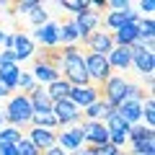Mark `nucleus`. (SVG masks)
I'll use <instances>...</instances> for the list:
<instances>
[{
	"label": "nucleus",
	"mask_w": 155,
	"mask_h": 155,
	"mask_svg": "<svg viewBox=\"0 0 155 155\" xmlns=\"http://www.w3.org/2000/svg\"><path fill=\"white\" fill-rule=\"evenodd\" d=\"M3 39H5V34H3V31H0V41H3Z\"/></svg>",
	"instance_id": "c03bdc74"
},
{
	"label": "nucleus",
	"mask_w": 155,
	"mask_h": 155,
	"mask_svg": "<svg viewBox=\"0 0 155 155\" xmlns=\"http://www.w3.org/2000/svg\"><path fill=\"white\" fill-rule=\"evenodd\" d=\"M83 44L88 47L91 54H101V57H109L111 49L116 47V44H114V36L106 34V31H93L88 39H83Z\"/></svg>",
	"instance_id": "6e6552de"
},
{
	"label": "nucleus",
	"mask_w": 155,
	"mask_h": 155,
	"mask_svg": "<svg viewBox=\"0 0 155 155\" xmlns=\"http://www.w3.org/2000/svg\"><path fill=\"white\" fill-rule=\"evenodd\" d=\"M41 155H65V150H62V147H57V145H54V147L44 150V153H41Z\"/></svg>",
	"instance_id": "ea45409f"
},
{
	"label": "nucleus",
	"mask_w": 155,
	"mask_h": 155,
	"mask_svg": "<svg viewBox=\"0 0 155 155\" xmlns=\"http://www.w3.org/2000/svg\"><path fill=\"white\" fill-rule=\"evenodd\" d=\"M124 91H127V80H124L122 75H111L109 80L101 85V101L109 104L111 109H116V106L124 101Z\"/></svg>",
	"instance_id": "39448f33"
},
{
	"label": "nucleus",
	"mask_w": 155,
	"mask_h": 155,
	"mask_svg": "<svg viewBox=\"0 0 155 155\" xmlns=\"http://www.w3.org/2000/svg\"><path fill=\"white\" fill-rule=\"evenodd\" d=\"M60 8H65V11L75 13V16H80V13H85L91 8V3H85V0H62Z\"/></svg>",
	"instance_id": "bb28decb"
},
{
	"label": "nucleus",
	"mask_w": 155,
	"mask_h": 155,
	"mask_svg": "<svg viewBox=\"0 0 155 155\" xmlns=\"http://www.w3.org/2000/svg\"><path fill=\"white\" fill-rule=\"evenodd\" d=\"M67 98L72 101V104L80 109H88L91 104H96V101H101V88H93V85H83V88H70V96Z\"/></svg>",
	"instance_id": "9b49d317"
},
{
	"label": "nucleus",
	"mask_w": 155,
	"mask_h": 155,
	"mask_svg": "<svg viewBox=\"0 0 155 155\" xmlns=\"http://www.w3.org/2000/svg\"><path fill=\"white\" fill-rule=\"evenodd\" d=\"M142 98H145V91L140 88V85L127 83V91H124V101H140V104H142Z\"/></svg>",
	"instance_id": "473e14b6"
},
{
	"label": "nucleus",
	"mask_w": 155,
	"mask_h": 155,
	"mask_svg": "<svg viewBox=\"0 0 155 155\" xmlns=\"http://www.w3.org/2000/svg\"><path fill=\"white\" fill-rule=\"evenodd\" d=\"M34 80H36L39 85L41 83H54V80H60V70H54V67H49V65H44V62H34Z\"/></svg>",
	"instance_id": "6ab92c4d"
},
{
	"label": "nucleus",
	"mask_w": 155,
	"mask_h": 155,
	"mask_svg": "<svg viewBox=\"0 0 155 155\" xmlns=\"http://www.w3.org/2000/svg\"><path fill=\"white\" fill-rule=\"evenodd\" d=\"M60 75H62L65 83L72 85V88L91 85L88 72H85V62H83V54H80V47H78V44L62 47V67H60Z\"/></svg>",
	"instance_id": "f257e3e1"
},
{
	"label": "nucleus",
	"mask_w": 155,
	"mask_h": 155,
	"mask_svg": "<svg viewBox=\"0 0 155 155\" xmlns=\"http://www.w3.org/2000/svg\"><path fill=\"white\" fill-rule=\"evenodd\" d=\"M13 62H16V54H13V49L0 52V67H3V65H13Z\"/></svg>",
	"instance_id": "c9c22d12"
},
{
	"label": "nucleus",
	"mask_w": 155,
	"mask_h": 155,
	"mask_svg": "<svg viewBox=\"0 0 155 155\" xmlns=\"http://www.w3.org/2000/svg\"><path fill=\"white\" fill-rule=\"evenodd\" d=\"M116 114L132 127V124L140 122V116H142V104L140 101H122V104L116 106Z\"/></svg>",
	"instance_id": "2eb2a0df"
},
{
	"label": "nucleus",
	"mask_w": 155,
	"mask_h": 155,
	"mask_svg": "<svg viewBox=\"0 0 155 155\" xmlns=\"http://www.w3.org/2000/svg\"><path fill=\"white\" fill-rule=\"evenodd\" d=\"M39 5H41V3H36V0H21V3H8L11 13H31V11H36Z\"/></svg>",
	"instance_id": "cd10ccee"
},
{
	"label": "nucleus",
	"mask_w": 155,
	"mask_h": 155,
	"mask_svg": "<svg viewBox=\"0 0 155 155\" xmlns=\"http://www.w3.org/2000/svg\"><path fill=\"white\" fill-rule=\"evenodd\" d=\"M75 26H78V36H80V39H88L93 31H98V26H101V13L88 8L85 13H80V16L75 18Z\"/></svg>",
	"instance_id": "1a4fd4ad"
},
{
	"label": "nucleus",
	"mask_w": 155,
	"mask_h": 155,
	"mask_svg": "<svg viewBox=\"0 0 155 155\" xmlns=\"http://www.w3.org/2000/svg\"><path fill=\"white\" fill-rule=\"evenodd\" d=\"M31 116H34V109H31V101H28V96L18 93L16 98H11V101H8L5 119L13 124V127H28Z\"/></svg>",
	"instance_id": "f03ea898"
},
{
	"label": "nucleus",
	"mask_w": 155,
	"mask_h": 155,
	"mask_svg": "<svg viewBox=\"0 0 155 155\" xmlns=\"http://www.w3.org/2000/svg\"><path fill=\"white\" fill-rule=\"evenodd\" d=\"M28 124H31V127H41V129H54V127H60L52 111H34V116H31V122H28Z\"/></svg>",
	"instance_id": "b1692460"
},
{
	"label": "nucleus",
	"mask_w": 155,
	"mask_h": 155,
	"mask_svg": "<svg viewBox=\"0 0 155 155\" xmlns=\"http://www.w3.org/2000/svg\"><path fill=\"white\" fill-rule=\"evenodd\" d=\"M80 134H83V142H88V147L109 145V129L104 127V122H83Z\"/></svg>",
	"instance_id": "0eeeda50"
},
{
	"label": "nucleus",
	"mask_w": 155,
	"mask_h": 155,
	"mask_svg": "<svg viewBox=\"0 0 155 155\" xmlns=\"http://www.w3.org/2000/svg\"><path fill=\"white\" fill-rule=\"evenodd\" d=\"M129 142H145V140H155V132L147 127H142V124H132L129 127V134H127Z\"/></svg>",
	"instance_id": "a878e982"
},
{
	"label": "nucleus",
	"mask_w": 155,
	"mask_h": 155,
	"mask_svg": "<svg viewBox=\"0 0 155 155\" xmlns=\"http://www.w3.org/2000/svg\"><path fill=\"white\" fill-rule=\"evenodd\" d=\"M104 127L109 129V134H129V124L124 122V119L116 114V111H114V114H111L109 119L104 122Z\"/></svg>",
	"instance_id": "393cba45"
},
{
	"label": "nucleus",
	"mask_w": 155,
	"mask_h": 155,
	"mask_svg": "<svg viewBox=\"0 0 155 155\" xmlns=\"http://www.w3.org/2000/svg\"><path fill=\"white\" fill-rule=\"evenodd\" d=\"M21 140V132L16 127H8V129H0V145H16Z\"/></svg>",
	"instance_id": "7c9ffc66"
},
{
	"label": "nucleus",
	"mask_w": 155,
	"mask_h": 155,
	"mask_svg": "<svg viewBox=\"0 0 155 155\" xmlns=\"http://www.w3.org/2000/svg\"><path fill=\"white\" fill-rule=\"evenodd\" d=\"M28 101H31V109L34 111H52V98L47 96V91L41 85H34V91L28 93Z\"/></svg>",
	"instance_id": "aec40b11"
},
{
	"label": "nucleus",
	"mask_w": 155,
	"mask_h": 155,
	"mask_svg": "<svg viewBox=\"0 0 155 155\" xmlns=\"http://www.w3.org/2000/svg\"><path fill=\"white\" fill-rule=\"evenodd\" d=\"M137 18H140V13H134V11H111L109 16L101 18V21H104V26H106V28H111V31H119L124 23L137 21Z\"/></svg>",
	"instance_id": "4468645a"
},
{
	"label": "nucleus",
	"mask_w": 155,
	"mask_h": 155,
	"mask_svg": "<svg viewBox=\"0 0 155 155\" xmlns=\"http://www.w3.org/2000/svg\"><path fill=\"white\" fill-rule=\"evenodd\" d=\"M34 39H36L41 47H60V23L47 21L44 26H39L34 31Z\"/></svg>",
	"instance_id": "f8f14e48"
},
{
	"label": "nucleus",
	"mask_w": 155,
	"mask_h": 155,
	"mask_svg": "<svg viewBox=\"0 0 155 155\" xmlns=\"http://www.w3.org/2000/svg\"><path fill=\"white\" fill-rule=\"evenodd\" d=\"M78 41H80V36H78L75 21H65L60 26V44L62 47H72V44H78Z\"/></svg>",
	"instance_id": "4be33fe9"
},
{
	"label": "nucleus",
	"mask_w": 155,
	"mask_h": 155,
	"mask_svg": "<svg viewBox=\"0 0 155 155\" xmlns=\"http://www.w3.org/2000/svg\"><path fill=\"white\" fill-rule=\"evenodd\" d=\"M34 85H36V80H34L31 75H28V72H21V75H18V85L16 88H21L23 91V96H28L34 91Z\"/></svg>",
	"instance_id": "2f4dec72"
},
{
	"label": "nucleus",
	"mask_w": 155,
	"mask_h": 155,
	"mask_svg": "<svg viewBox=\"0 0 155 155\" xmlns=\"http://www.w3.org/2000/svg\"><path fill=\"white\" fill-rule=\"evenodd\" d=\"M0 155H18L16 145H0Z\"/></svg>",
	"instance_id": "58836bf2"
},
{
	"label": "nucleus",
	"mask_w": 155,
	"mask_h": 155,
	"mask_svg": "<svg viewBox=\"0 0 155 155\" xmlns=\"http://www.w3.org/2000/svg\"><path fill=\"white\" fill-rule=\"evenodd\" d=\"M8 93H11V91H8V88H3V85H0V98H5Z\"/></svg>",
	"instance_id": "79ce46f5"
},
{
	"label": "nucleus",
	"mask_w": 155,
	"mask_h": 155,
	"mask_svg": "<svg viewBox=\"0 0 155 155\" xmlns=\"http://www.w3.org/2000/svg\"><path fill=\"white\" fill-rule=\"evenodd\" d=\"M83 145V134H80V127H75V129H67V132H62V134H57V147H62V150H78Z\"/></svg>",
	"instance_id": "a211bd4d"
},
{
	"label": "nucleus",
	"mask_w": 155,
	"mask_h": 155,
	"mask_svg": "<svg viewBox=\"0 0 155 155\" xmlns=\"http://www.w3.org/2000/svg\"><path fill=\"white\" fill-rule=\"evenodd\" d=\"M106 8H116V11H129L127 0H106Z\"/></svg>",
	"instance_id": "e433bc0d"
},
{
	"label": "nucleus",
	"mask_w": 155,
	"mask_h": 155,
	"mask_svg": "<svg viewBox=\"0 0 155 155\" xmlns=\"http://www.w3.org/2000/svg\"><path fill=\"white\" fill-rule=\"evenodd\" d=\"M83 62H85V72H88V80H91L93 88H101V85L111 78V67H109V62H106V57L91 54L88 52V54H83Z\"/></svg>",
	"instance_id": "7ed1b4c3"
},
{
	"label": "nucleus",
	"mask_w": 155,
	"mask_h": 155,
	"mask_svg": "<svg viewBox=\"0 0 155 155\" xmlns=\"http://www.w3.org/2000/svg\"><path fill=\"white\" fill-rule=\"evenodd\" d=\"M70 155H91V147H78V150H72Z\"/></svg>",
	"instance_id": "a19ab883"
},
{
	"label": "nucleus",
	"mask_w": 155,
	"mask_h": 155,
	"mask_svg": "<svg viewBox=\"0 0 155 155\" xmlns=\"http://www.w3.org/2000/svg\"><path fill=\"white\" fill-rule=\"evenodd\" d=\"M28 142L34 145V147L39 150V153H44V150H49V147H54L57 145V134L52 132V129H41V127H31L28 129Z\"/></svg>",
	"instance_id": "9d476101"
},
{
	"label": "nucleus",
	"mask_w": 155,
	"mask_h": 155,
	"mask_svg": "<svg viewBox=\"0 0 155 155\" xmlns=\"http://www.w3.org/2000/svg\"><path fill=\"white\" fill-rule=\"evenodd\" d=\"M16 150H18V155H41V153H39V150L34 147V145L28 142L26 137H21V140L16 142Z\"/></svg>",
	"instance_id": "72a5a7b5"
},
{
	"label": "nucleus",
	"mask_w": 155,
	"mask_h": 155,
	"mask_svg": "<svg viewBox=\"0 0 155 155\" xmlns=\"http://www.w3.org/2000/svg\"><path fill=\"white\" fill-rule=\"evenodd\" d=\"M0 124H3V114H0Z\"/></svg>",
	"instance_id": "a18cd8bd"
},
{
	"label": "nucleus",
	"mask_w": 155,
	"mask_h": 155,
	"mask_svg": "<svg viewBox=\"0 0 155 155\" xmlns=\"http://www.w3.org/2000/svg\"><path fill=\"white\" fill-rule=\"evenodd\" d=\"M28 18H31V23H34V26H44V23L47 21H49V18H47V11H44V5H39L36 8V11H31V13H28Z\"/></svg>",
	"instance_id": "f704fd0d"
},
{
	"label": "nucleus",
	"mask_w": 155,
	"mask_h": 155,
	"mask_svg": "<svg viewBox=\"0 0 155 155\" xmlns=\"http://www.w3.org/2000/svg\"><path fill=\"white\" fill-rule=\"evenodd\" d=\"M70 88H72V85H70V83H65V80L60 78V80H54V83H49L44 91H47V96L52 98V104H54V101L67 98V96H70Z\"/></svg>",
	"instance_id": "5701e85b"
},
{
	"label": "nucleus",
	"mask_w": 155,
	"mask_h": 155,
	"mask_svg": "<svg viewBox=\"0 0 155 155\" xmlns=\"http://www.w3.org/2000/svg\"><path fill=\"white\" fill-rule=\"evenodd\" d=\"M140 11L147 13V18H150V13L155 11V3H153V0H142V3H140Z\"/></svg>",
	"instance_id": "4c0bfd02"
},
{
	"label": "nucleus",
	"mask_w": 155,
	"mask_h": 155,
	"mask_svg": "<svg viewBox=\"0 0 155 155\" xmlns=\"http://www.w3.org/2000/svg\"><path fill=\"white\" fill-rule=\"evenodd\" d=\"M18 75H21L18 62H13V65H3V67H0V85H3V88H8V91H16Z\"/></svg>",
	"instance_id": "412c9836"
},
{
	"label": "nucleus",
	"mask_w": 155,
	"mask_h": 155,
	"mask_svg": "<svg viewBox=\"0 0 155 155\" xmlns=\"http://www.w3.org/2000/svg\"><path fill=\"white\" fill-rule=\"evenodd\" d=\"M34 52H36V47H34L31 36H26V34H16V36H13V54H16V62L18 60H28Z\"/></svg>",
	"instance_id": "dca6fc26"
},
{
	"label": "nucleus",
	"mask_w": 155,
	"mask_h": 155,
	"mask_svg": "<svg viewBox=\"0 0 155 155\" xmlns=\"http://www.w3.org/2000/svg\"><path fill=\"white\" fill-rule=\"evenodd\" d=\"M132 155H155V140L132 142Z\"/></svg>",
	"instance_id": "c85d7f7f"
},
{
	"label": "nucleus",
	"mask_w": 155,
	"mask_h": 155,
	"mask_svg": "<svg viewBox=\"0 0 155 155\" xmlns=\"http://www.w3.org/2000/svg\"><path fill=\"white\" fill-rule=\"evenodd\" d=\"M52 114H54V119H57V124H60V127H67V124H75V122H80V119H83L80 109H78L70 98L54 101V104H52Z\"/></svg>",
	"instance_id": "423d86ee"
},
{
	"label": "nucleus",
	"mask_w": 155,
	"mask_h": 155,
	"mask_svg": "<svg viewBox=\"0 0 155 155\" xmlns=\"http://www.w3.org/2000/svg\"><path fill=\"white\" fill-rule=\"evenodd\" d=\"M142 114H145V122H147V129H153V124H155V98H153V96L145 98Z\"/></svg>",
	"instance_id": "c756f323"
},
{
	"label": "nucleus",
	"mask_w": 155,
	"mask_h": 155,
	"mask_svg": "<svg viewBox=\"0 0 155 155\" xmlns=\"http://www.w3.org/2000/svg\"><path fill=\"white\" fill-rule=\"evenodd\" d=\"M129 52H132V65L137 67V72H142L145 78H153V72H155V52L147 49L140 39L129 47Z\"/></svg>",
	"instance_id": "20e7f679"
},
{
	"label": "nucleus",
	"mask_w": 155,
	"mask_h": 155,
	"mask_svg": "<svg viewBox=\"0 0 155 155\" xmlns=\"http://www.w3.org/2000/svg\"><path fill=\"white\" fill-rule=\"evenodd\" d=\"M106 62H109L111 70H127L129 65H132V52H129V47H114L111 49V54L106 57Z\"/></svg>",
	"instance_id": "f3484780"
},
{
	"label": "nucleus",
	"mask_w": 155,
	"mask_h": 155,
	"mask_svg": "<svg viewBox=\"0 0 155 155\" xmlns=\"http://www.w3.org/2000/svg\"><path fill=\"white\" fill-rule=\"evenodd\" d=\"M116 155H127V153H124V150H116Z\"/></svg>",
	"instance_id": "37998d69"
},
{
	"label": "nucleus",
	"mask_w": 155,
	"mask_h": 155,
	"mask_svg": "<svg viewBox=\"0 0 155 155\" xmlns=\"http://www.w3.org/2000/svg\"><path fill=\"white\" fill-rule=\"evenodd\" d=\"M140 21V18H137ZM137 21H129V23H124L119 31H114L111 36H114V44L116 47H132L134 41L140 39V28H137Z\"/></svg>",
	"instance_id": "ddd939ff"
}]
</instances>
